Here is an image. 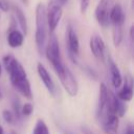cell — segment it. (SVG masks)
<instances>
[{"label": "cell", "instance_id": "28", "mask_svg": "<svg viewBox=\"0 0 134 134\" xmlns=\"http://www.w3.org/2000/svg\"><path fill=\"white\" fill-rule=\"evenodd\" d=\"M10 134H17V133H16V132H14V131H12V132H10Z\"/></svg>", "mask_w": 134, "mask_h": 134}, {"label": "cell", "instance_id": "21", "mask_svg": "<svg viewBox=\"0 0 134 134\" xmlns=\"http://www.w3.org/2000/svg\"><path fill=\"white\" fill-rule=\"evenodd\" d=\"M90 0H80V10L82 14H85L89 7Z\"/></svg>", "mask_w": 134, "mask_h": 134}, {"label": "cell", "instance_id": "13", "mask_svg": "<svg viewBox=\"0 0 134 134\" xmlns=\"http://www.w3.org/2000/svg\"><path fill=\"white\" fill-rule=\"evenodd\" d=\"M117 97L122 102H130L133 97V81L131 77H127L124 87L117 92Z\"/></svg>", "mask_w": 134, "mask_h": 134}, {"label": "cell", "instance_id": "23", "mask_svg": "<svg viewBox=\"0 0 134 134\" xmlns=\"http://www.w3.org/2000/svg\"><path fill=\"white\" fill-rule=\"evenodd\" d=\"M125 134H134V128L131 124H129L126 128V131H125Z\"/></svg>", "mask_w": 134, "mask_h": 134}, {"label": "cell", "instance_id": "24", "mask_svg": "<svg viewBox=\"0 0 134 134\" xmlns=\"http://www.w3.org/2000/svg\"><path fill=\"white\" fill-rule=\"evenodd\" d=\"M81 130H82V132H83L84 134H94L93 132H91V131H90L88 128H86V127H82Z\"/></svg>", "mask_w": 134, "mask_h": 134}, {"label": "cell", "instance_id": "19", "mask_svg": "<svg viewBox=\"0 0 134 134\" xmlns=\"http://www.w3.org/2000/svg\"><path fill=\"white\" fill-rule=\"evenodd\" d=\"M34 111V106L30 103H25L21 107V114L24 116H29Z\"/></svg>", "mask_w": 134, "mask_h": 134}, {"label": "cell", "instance_id": "4", "mask_svg": "<svg viewBox=\"0 0 134 134\" xmlns=\"http://www.w3.org/2000/svg\"><path fill=\"white\" fill-rule=\"evenodd\" d=\"M63 15L62 5L59 4L55 0H50L48 6L46 7V21L49 32H54L61 18Z\"/></svg>", "mask_w": 134, "mask_h": 134}, {"label": "cell", "instance_id": "7", "mask_svg": "<svg viewBox=\"0 0 134 134\" xmlns=\"http://www.w3.org/2000/svg\"><path fill=\"white\" fill-rule=\"evenodd\" d=\"M66 38H67V47H68L69 57L75 63L74 59L80 52V41L72 25H68L66 31Z\"/></svg>", "mask_w": 134, "mask_h": 134}, {"label": "cell", "instance_id": "1", "mask_svg": "<svg viewBox=\"0 0 134 134\" xmlns=\"http://www.w3.org/2000/svg\"><path fill=\"white\" fill-rule=\"evenodd\" d=\"M3 64L9 75V80L13 87L24 97H26L27 99H31L32 92L30 88V83L21 63L14 55L6 54L3 58Z\"/></svg>", "mask_w": 134, "mask_h": 134}, {"label": "cell", "instance_id": "15", "mask_svg": "<svg viewBox=\"0 0 134 134\" xmlns=\"http://www.w3.org/2000/svg\"><path fill=\"white\" fill-rule=\"evenodd\" d=\"M108 88L106 87L105 84H100L99 85V96H98V106H97V115H99L102 113V111L104 110L107 99H108Z\"/></svg>", "mask_w": 134, "mask_h": 134}, {"label": "cell", "instance_id": "10", "mask_svg": "<svg viewBox=\"0 0 134 134\" xmlns=\"http://www.w3.org/2000/svg\"><path fill=\"white\" fill-rule=\"evenodd\" d=\"M126 19L125 12L119 3H115L112 5L109 14V21L112 25H124Z\"/></svg>", "mask_w": 134, "mask_h": 134}, {"label": "cell", "instance_id": "27", "mask_svg": "<svg viewBox=\"0 0 134 134\" xmlns=\"http://www.w3.org/2000/svg\"><path fill=\"white\" fill-rule=\"evenodd\" d=\"M21 1H22V2H23L25 5H27V4H28V0H21Z\"/></svg>", "mask_w": 134, "mask_h": 134}, {"label": "cell", "instance_id": "12", "mask_svg": "<svg viewBox=\"0 0 134 134\" xmlns=\"http://www.w3.org/2000/svg\"><path fill=\"white\" fill-rule=\"evenodd\" d=\"M13 13H14V19L16 22H18L23 35L27 34V21H26V17L23 13V10L21 9V7H19L17 4H12L10 5Z\"/></svg>", "mask_w": 134, "mask_h": 134}, {"label": "cell", "instance_id": "26", "mask_svg": "<svg viewBox=\"0 0 134 134\" xmlns=\"http://www.w3.org/2000/svg\"><path fill=\"white\" fill-rule=\"evenodd\" d=\"M0 134H4V131H3L2 126H0Z\"/></svg>", "mask_w": 134, "mask_h": 134}, {"label": "cell", "instance_id": "9", "mask_svg": "<svg viewBox=\"0 0 134 134\" xmlns=\"http://www.w3.org/2000/svg\"><path fill=\"white\" fill-rule=\"evenodd\" d=\"M37 70H38V74L40 76V79L42 80L43 84L45 85L46 89L48 90V92L51 94V95H55V92H57V88H55V84L53 83L49 72L47 71V69L43 66L42 63H38V67H37Z\"/></svg>", "mask_w": 134, "mask_h": 134}, {"label": "cell", "instance_id": "22", "mask_svg": "<svg viewBox=\"0 0 134 134\" xmlns=\"http://www.w3.org/2000/svg\"><path fill=\"white\" fill-rule=\"evenodd\" d=\"M0 9L3 12H8L10 9V4L7 0H0Z\"/></svg>", "mask_w": 134, "mask_h": 134}, {"label": "cell", "instance_id": "11", "mask_svg": "<svg viewBox=\"0 0 134 134\" xmlns=\"http://www.w3.org/2000/svg\"><path fill=\"white\" fill-rule=\"evenodd\" d=\"M24 41V35L22 31H20L19 29H17L16 27L12 26L9 28V31L7 34V43L10 47L13 48H17L20 47L23 44Z\"/></svg>", "mask_w": 134, "mask_h": 134}, {"label": "cell", "instance_id": "17", "mask_svg": "<svg viewBox=\"0 0 134 134\" xmlns=\"http://www.w3.org/2000/svg\"><path fill=\"white\" fill-rule=\"evenodd\" d=\"M32 134H49L48 128H47V126H46L44 120H42V119H38L37 120V124H36V126L34 128Z\"/></svg>", "mask_w": 134, "mask_h": 134}, {"label": "cell", "instance_id": "20", "mask_svg": "<svg viewBox=\"0 0 134 134\" xmlns=\"http://www.w3.org/2000/svg\"><path fill=\"white\" fill-rule=\"evenodd\" d=\"M2 115H3L4 120H5L7 124H13V122H14L15 117H14V115H13V113H12L10 111H8V110H4L3 113H2Z\"/></svg>", "mask_w": 134, "mask_h": 134}, {"label": "cell", "instance_id": "6", "mask_svg": "<svg viewBox=\"0 0 134 134\" xmlns=\"http://www.w3.org/2000/svg\"><path fill=\"white\" fill-rule=\"evenodd\" d=\"M58 76H59V79L61 81L62 86L66 90V92L70 96H75L76 93H77L79 87H77L76 80L74 79V76H73L72 72L69 70V68H67L65 66L64 69H63V71L61 73H59Z\"/></svg>", "mask_w": 134, "mask_h": 134}, {"label": "cell", "instance_id": "14", "mask_svg": "<svg viewBox=\"0 0 134 134\" xmlns=\"http://www.w3.org/2000/svg\"><path fill=\"white\" fill-rule=\"evenodd\" d=\"M109 71H110V75H111V83L115 88L120 87L121 83H122V77L120 74V71L117 67V65L113 62V60L109 57Z\"/></svg>", "mask_w": 134, "mask_h": 134}, {"label": "cell", "instance_id": "25", "mask_svg": "<svg viewBox=\"0 0 134 134\" xmlns=\"http://www.w3.org/2000/svg\"><path fill=\"white\" fill-rule=\"evenodd\" d=\"M55 1H57L59 4H61L62 6H63V5H65V4L68 2V0H55Z\"/></svg>", "mask_w": 134, "mask_h": 134}, {"label": "cell", "instance_id": "5", "mask_svg": "<svg viewBox=\"0 0 134 134\" xmlns=\"http://www.w3.org/2000/svg\"><path fill=\"white\" fill-rule=\"evenodd\" d=\"M113 5V0H99L95 7V19L102 27H107L110 24L109 14Z\"/></svg>", "mask_w": 134, "mask_h": 134}, {"label": "cell", "instance_id": "29", "mask_svg": "<svg viewBox=\"0 0 134 134\" xmlns=\"http://www.w3.org/2000/svg\"><path fill=\"white\" fill-rule=\"evenodd\" d=\"M2 98V93H1V91H0V99Z\"/></svg>", "mask_w": 134, "mask_h": 134}, {"label": "cell", "instance_id": "16", "mask_svg": "<svg viewBox=\"0 0 134 134\" xmlns=\"http://www.w3.org/2000/svg\"><path fill=\"white\" fill-rule=\"evenodd\" d=\"M113 43L114 46H119L122 41V25H113Z\"/></svg>", "mask_w": 134, "mask_h": 134}, {"label": "cell", "instance_id": "8", "mask_svg": "<svg viewBox=\"0 0 134 134\" xmlns=\"http://www.w3.org/2000/svg\"><path fill=\"white\" fill-rule=\"evenodd\" d=\"M90 49L91 52L93 53V55L97 59L104 60L105 58V51H106V46H105V42L104 40L98 36V35H94L90 38Z\"/></svg>", "mask_w": 134, "mask_h": 134}, {"label": "cell", "instance_id": "30", "mask_svg": "<svg viewBox=\"0 0 134 134\" xmlns=\"http://www.w3.org/2000/svg\"><path fill=\"white\" fill-rule=\"evenodd\" d=\"M0 74H1V64H0Z\"/></svg>", "mask_w": 134, "mask_h": 134}, {"label": "cell", "instance_id": "3", "mask_svg": "<svg viewBox=\"0 0 134 134\" xmlns=\"http://www.w3.org/2000/svg\"><path fill=\"white\" fill-rule=\"evenodd\" d=\"M45 53L46 57L49 61V63L52 65L54 71L57 74L61 73L65 67L63 60H62V55H61V51H60V46H59V42L57 39V36L51 32L48 43L46 45L45 48Z\"/></svg>", "mask_w": 134, "mask_h": 134}, {"label": "cell", "instance_id": "18", "mask_svg": "<svg viewBox=\"0 0 134 134\" xmlns=\"http://www.w3.org/2000/svg\"><path fill=\"white\" fill-rule=\"evenodd\" d=\"M13 108H14V112H15V116L17 119L21 118V106H20V100L17 97H14L13 99Z\"/></svg>", "mask_w": 134, "mask_h": 134}, {"label": "cell", "instance_id": "2", "mask_svg": "<svg viewBox=\"0 0 134 134\" xmlns=\"http://www.w3.org/2000/svg\"><path fill=\"white\" fill-rule=\"evenodd\" d=\"M47 21H46V6L43 3H39L36 7V45L39 53L42 54L47 37Z\"/></svg>", "mask_w": 134, "mask_h": 134}]
</instances>
